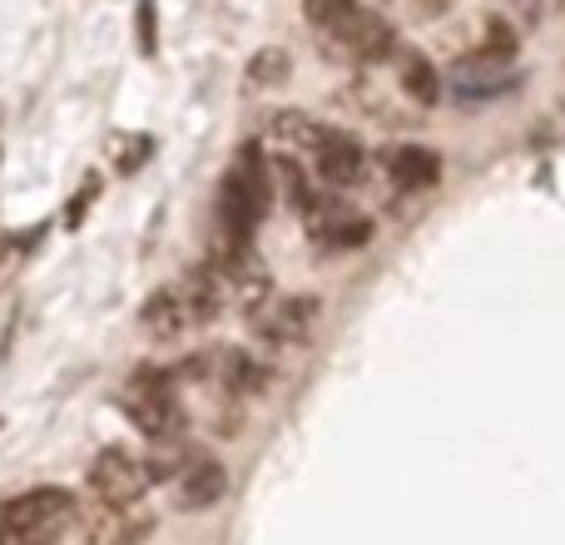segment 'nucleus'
Segmentation results:
<instances>
[{"mask_svg":"<svg viewBox=\"0 0 565 545\" xmlns=\"http://www.w3.org/2000/svg\"><path fill=\"white\" fill-rule=\"evenodd\" d=\"M79 521V501L60 487H40L0 506V545H55Z\"/></svg>","mask_w":565,"mask_h":545,"instance_id":"7ed1b4c3","label":"nucleus"},{"mask_svg":"<svg viewBox=\"0 0 565 545\" xmlns=\"http://www.w3.org/2000/svg\"><path fill=\"white\" fill-rule=\"evenodd\" d=\"M224 491H228V471L214 457H194L184 467V477H179L174 501H179V511H209L224 501Z\"/></svg>","mask_w":565,"mask_h":545,"instance_id":"9d476101","label":"nucleus"},{"mask_svg":"<svg viewBox=\"0 0 565 545\" xmlns=\"http://www.w3.org/2000/svg\"><path fill=\"white\" fill-rule=\"evenodd\" d=\"M89 491L99 506H139V496L149 491L145 457H135L129 447H105L89 461Z\"/></svg>","mask_w":565,"mask_h":545,"instance_id":"423d86ee","label":"nucleus"},{"mask_svg":"<svg viewBox=\"0 0 565 545\" xmlns=\"http://www.w3.org/2000/svg\"><path fill=\"white\" fill-rule=\"evenodd\" d=\"M322 135H328V125H318L302 109H282V115H274V125H268V139H274L282 154H318Z\"/></svg>","mask_w":565,"mask_h":545,"instance_id":"f8f14e48","label":"nucleus"},{"mask_svg":"<svg viewBox=\"0 0 565 545\" xmlns=\"http://www.w3.org/2000/svg\"><path fill=\"white\" fill-rule=\"evenodd\" d=\"M417 6H437V0H417Z\"/></svg>","mask_w":565,"mask_h":545,"instance_id":"f3484780","label":"nucleus"},{"mask_svg":"<svg viewBox=\"0 0 565 545\" xmlns=\"http://www.w3.org/2000/svg\"><path fill=\"white\" fill-rule=\"evenodd\" d=\"M308 20L332 40L338 50H348L352 60H387L397 55V30L382 10L362 6V0H302Z\"/></svg>","mask_w":565,"mask_h":545,"instance_id":"f03ea898","label":"nucleus"},{"mask_svg":"<svg viewBox=\"0 0 565 545\" xmlns=\"http://www.w3.org/2000/svg\"><path fill=\"white\" fill-rule=\"evenodd\" d=\"M149 536V516L139 506H105L95 526V541L99 545H139Z\"/></svg>","mask_w":565,"mask_h":545,"instance_id":"4468645a","label":"nucleus"},{"mask_svg":"<svg viewBox=\"0 0 565 545\" xmlns=\"http://www.w3.org/2000/svg\"><path fill=\"white\" fill-rule=\"evenodd\" d=\"M397 79H402V95H412L417 105H437L441 99V75L422 50H397Z\"/></svg>","mask_w":565,"mask_h":545,"instance_id":"ddd939ff","label":"nucleus"},{"mask_svg":"<svg viewBox=\"0 0 565 545\" xmlns=\"http://www.w3.org/2000/svg\"><path fill=\"white\" fill-rule=\"evenodd\" d=\"M308 234L318 238L322 248H362L372 238V224L358 214V209L342 204H312V224Z\"/></svg>","mask_w":565,"mask_h":545,"instance_id":"1a4fd4ad","label":"nucleus"},{"mask_svg":"<svg viewBox=\"0 0 565 545\" xmlns=\"http://www.w3.org/2000/svg\"><path fill=\"white\" fill-rule=\"evenodd\" d=\"M119 407H125V417L154 441L179 437V427H184V407H179V392H174V377H169V372H149V367L135 372V377L125 382V392H119Z\"/></svg>","mask_w":565,"mask_h":545,"instance_id":"20e7f679","label":"nucleus"},{"mask_svg":"<svg viewBox=\"0 0 565 545\" xmlns=\"http://www.w3.org/2000/svg\"><path fill=\"white\" fill-rule=\"evenodd\" d=\"M322 318V302L318 298H274L264 308H254V332L268 342V348H302L312 338Z\"/></svg>","mask_w":565,"mask_h":545,"instance_id":"0eeeda50","label":"nucleus"},{"mask_svg":"<svg viewBox=\"0 0 565 545\" xmlns=\"http://www.w3.org/2000/svg\"><path fill=\"white\" fill-rule=\"evenodd\" d=\"M248 79H254V85H274V79H288V55H282V50H258L254 65H248Z\"/></svg>","mask_w":565,"mask_h":545,"instance_id":"dca6fc26","label":"nucleus"},{"mask_svg":"<svg viewBox=\"0 0 565 545\" xmlns=\"http://www.w3.org/2000/svg\"><path fill=\"white\" fill-rule=\"evenodd\" d=\"M387 174L402 194H422V189H431L441 179V159L427 145H397L387 154Z\"/></svg>","mask_w":565,"mask_h":545,"instance_id":"9b49d317","label":"nucleus"},{"mask_svg":"<svg viewBox=\"0 0 565 545\" xmlns=\"http://www.w3.org/2000/svg\"><path fill=\"white\" fill-rule=\"evenodd\" d=\"M218 302H224L218 272L194 268V272H184V278H174L169 288L149 292L145 312H139V328L154 342H184L189 332H199L204 322L218 318Z\"/></svg>","mask_w":565,"mask_h":545,"instance_id":"f257e3e1","label":"nucleus"},{"mask_svg":"<svg viewBox=\"0 0 565 545\" xmlns=\"http://www.w3.org/2000/svg\"><path fill=\"white\" fill-rule=\"evenodd\" d=\"M312 174L328 189H352L362 179V145L348 135V129H328L312 154Z\"/></svg>","mask_w":565,"mask_h":545,"instance_id":"6e6552de","label":"nucleus"},{"mask_svg":"<svg viewBox=\"0 0 565 545\" xmlns=\"http://www.w3.org/2000/svg\"><path fill=\"white\" fill-rule=\"evenodd\" d=\"M268 372L258 367L248 352H218V382H224V392H234V397H244V392H258L264 387Z\"/></svg>","mask_w":565,"mask_h":545,"instance_id":"2eb2a0df","label":"nucleus"},{"mask_svg":"<svg viewBox=\"0 0 565 545\" xmlns=\"http://www.w3.org/2000/svg\"><path fill=\"white\" fill-rule=\"evenodd\" d=\"M521 85L516 65H511L507 50H481V55H461L457 65L447 70V89L461 99V105H491V99L511 95Z\"/></svg>","mask_w":565,"mask_h":545,"instance_id":"39448f33","label":"nucleus"}]
</instances>
